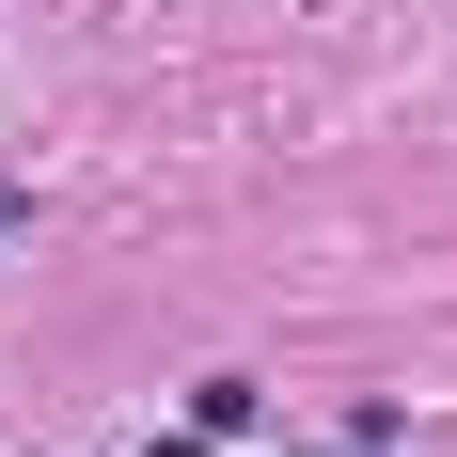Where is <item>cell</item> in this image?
I'll return each instance as SVG.
<instances>
[{
  "label": "cell",
  "instance_id": "cell-1",
  "mask_svg": "<svg viewBox=\"0 0 457 457\" xmlns=\"http://www.w3.org/2000/svg\"><path fill=\"white\" fill-rule=\"evenodd\" d=\"M158 457H221V442H205V426H189V442H158Z\"/></svg>",
  "mask_w": 457,
  "mask_h": 457
},
{
  "label": "cell",
  "instance_id": "cell-2",
  "mask_svg": "<svg viewBox=\"0 0 457 457\" xmlns=\"http://www.w3.org/2000/svg\"><path fill=\"white\" fill-rule=\"evenodd\" d=\"M16 221H32V205H16V189H0V237H16Z\"/></svg>",
  "mask_w": 457,
  "mask_h": 457
}]
</instances>
